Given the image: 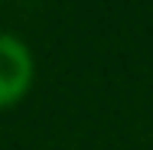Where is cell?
I'll return each mask as SVG.
<instances>
[{"label": "cell", "mask_w": 153, "mask_h": 150, "mask_svg": "<svg viewBox=\"0 0 153 150\" xmlns=\"http://www.w3.org/2000/svg\"><path fill=\"white\" fill-rule=\"evenodd\" d=\"M33 75L36 65L30 46L10 33H0V111L26 98V91L33 88Z\"/></svg>", "instance_id": "1"}]
</instances>
